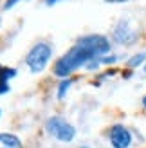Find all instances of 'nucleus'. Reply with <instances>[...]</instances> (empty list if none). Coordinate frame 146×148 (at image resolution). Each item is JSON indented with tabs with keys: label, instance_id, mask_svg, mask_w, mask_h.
<instances>
[{
	"label": "nucleus",
	"instance_id": "obj_1",
	"mask_svg": "<svg viewBox=\"0 0 146 148\" xmlns=\"http://www.w3.org/2000/svg\"><path fill=\"white\" fill-rule=\"evenodd\" d=\"M112 43L103 34H85L78 38L74 47H70L60 60L54 63V74L58 78H69L74 71L83 65H89L94 60H99L106 54H110Z\"/></svg>",
	"mask_w": 146,
	"mask_h": 148
},
{
	"label": "nucleus",
	"instance_id": "obj_2",
	"mask_svg": "<svg viewBox=\"0 0 146 148\" xmlns=\"http://www.w3.org/2000/svg\"><path fill=\"white\" fill-rule=\"evenodd\" d=\"M53 56V45L47 42H38L31 47V51L25 56V65L29 67L33 74H40L42 71H45V67L50 62Z\"/></svg>",
	"mask_w": 146,
	"mask_h": 148
},
{
	"label": "nucleus",
	"instance_id": "obj_3",
	"mask_svg": "<svg viewBox=\"0 0 146 148\" xmlns=\"http://www.w3.org/2000/svg\"><path fill=\"white\" fill-rule=\"evenodd\" d=\"M45 130L50 137H54L60 143H72L76 137V128L60 116H53L45 121Z\"/></svg>",
	"mask_w": 146,
	"mask_h": 148
},
{
	"label": "nucleus",
	"instance_id": "obj_4",
	"mask_svg": "<svg viewBox=\"0 0 146 148\" xmlns=\"http://www.w3.org/2000/svg\"><path fill=\"white\" fill-rule=\"evenodd\" d=\"M112 36H114V42L119 43V45H132L139 40V33L132 27L128 20H119L117 25L114 27Z\"/></svg>",
	"mask_w": 146,
	"mask_h": 148
},
{
	"label": "nucleus",
	"instance_id": "obj_5",
	"mask_svg": "<svg viewBox=\"0 0 146 148\" xmlns=\"http://www.w3.org/2000/svg\"><path fill=\"white\" fill-rule=\"evenodd\" d=\"M108 141H110L112 148H130L132 146V132H130L125 125H112L110 130H108Z\"/></svg>",
	"mask_w": 146,
	"mask_h": 148
},
{
	"label": "nucleus",
	"instance_id": "obj_6",
	"mask_svg": "<svg viewBox=\"0 0 146 148\" xmlns=\"http://www.w3.org/2000/svg\"><path fill=\"white\" fill-rule=\"evenodd\" d=\"M14 76H16V69L0 65V96L9 92V79H13Z\"/></svg>",
	"mask_w": 146,
	"mask_h": 148
},
{
	"label": "nucleus",
	"instance_id": "obj_7",
	"mask_svg": "<svg viewBox=\"0 0 146 148\" xmlns=\"http://www.w3.org/2000/svg\"><path fill=\"white\" fill-rule=\"evenodd\" d=\"M0 148H24V145L14 134H0Z\"/></svg>",
	"mask_w": 146,
	"mask_h": 148
},
{
	"label": "nucleus",
	"instance_id": "obj_8",
	"mask_svg": "<svg viewBox=\"0 0 146 148\" xmlns=\"http://www.w3.org/2000/svg\"><path fill=\"white\" fill-rule=\"evenodd\" d=\"M144 62H146V53H137L126 62V67L128 69H135V67H139V65H143Z\"/></svg>",
	"mask_w": 146,
	"mask_h": 148
},
{
	"label": "nucleus",
	"instance_id": "obj_9",
	"mask_svg": "<svg viewBox=\"0 0 146 148\" xmlns=\"http://www.w3.org/2000/svg\"><path fill=\"white\" fill-rule=\"evenodd\" d=\"M70 85H72V79L70 78H65V79L60 81V85H58V92H56L58 94V99H65V96H67Z\"/></svg>",
	"mask_w": 146,
	"mask_h": 148
},
{
	"label": "nucleus",
	"instance_id": "obj_10",
	"mask_svg": "<svg viewBox=\"0 0 146 148\" xmlns=\"http://www.w3.org/2000/svg\"><path fill=\"white\" fill-rule=\"evenodd\" d=\"M119 60V56H103V58H99V65H114L115 62Z\"/></svg>",
	"mask_w": 146,
	"mask_h": 148
},
{
	"label": "nucleus",
	"instance_id": "obj_11",
	"mask_svg": "<svg viewBox=\"0 0 146 148\" xmlns=\"http://www.w3.org/2000/svg\"><path fill=\"white\" fill-rule=\"evenodd\" d=\"M18 2H22V0H5V2H4V7H2V11H9V9H13V7L16 5Z\"/></svg>",
	"mask_w": 146,
	"mask_h": 148
},
{
	"label": "nucleus",
	"instance_id": "obj_12",
	"mask_svg": "<svg viewBox=\"0 0 146 148\" xmlns=\"http://www.w3.org/2000/svg\"><path fill=\"white\" fill-rule=\"evenodd\" d=\"M105 2H108V4H123V2H126V0H105Z\"/></svg>",
	"mask_w": 146,
	"mask_h": 148
},
{
	"label": "nucleus",
	"instance_id": "obj_13",
	"mask_svg": "<svg viewBox=\"0 0 146 148\" xmlns=\"http://www.w3.org/2000/svg\"><path fill=\"white\" fill-rule=\"evenodd\" d=\"M58 2H61V0H45L47 5H54V4H58Z\"/></svg>",
	"mask_w": 146,
	"mask_h": 148
},
{
	"label": "nucleus",
	"instance_id": "obj_14",
	"mask_svg": "<svg viewBox=\"0 0 146 148\" xmlns=\"http://www.w3.org/2000/svg\"><path fill=\"white\" fill-rule=\"evenodd\" d=\"M143 107H144V110H146V96L143 98Z\"/></svg>",
	"mask_w": 146,
	"mask_h": 148
},
{
	"label": "nucleus",
	"instance_id": "obj_15",
	"mask_svg": "<svg viewBox=\"0 0 146 148\" xmlns=\"http://www.w3.org/2000/svg\"><path fill=\"white\" fill-rule=\"evenodd\" d=\"M79 148H89V146H79Z\"/></svg>",
	"mask_w": 146,
	"mask_h": 148
},
{
	"label": "nucleus",
	"instance_id": "obj_16",
	"mask_svg": "<svg viewBox=\"0 0 146 148\" xmlns=\"http://www.w3.org/2000/svg\"><path fill=\"white\" fill-rule=\"evenodd\" d=\"M0 117H2V110H0Z\"/></svg>",
	"mask_w": 146,
	"mask_h": 148
},
{
	"label": "nucleus",
	"instance_id": "obj_17",
	"mask_svg": "<svg viewBox=\"0 0 146 148\" xmlns=\"http://www.w3.org/2000/svg\"><path fill=\"white\" fill-rule=\"evenodd\" d=\"M144 72H146V65H144Z\"/></svg>",
	"mask_w": 146,
	"mask_h": 148
}]
</instances>
